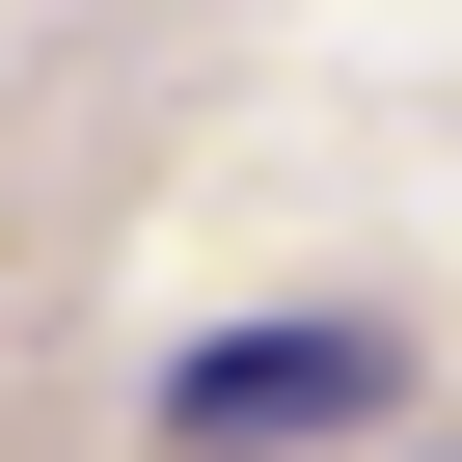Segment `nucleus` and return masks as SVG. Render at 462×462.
Returning <instances> with one entry per match:
<instances>
[{
  "label": "nucleus",
  "mask_w": 462,
  "mask_h": 462,
  "mask_svg": "<svg viewBox=\"0 0 462 462\" xmlns=\"http://www.w3.org/2000/svg\"><path fill=\"white\" fill-rule=\"evenodd\" d=\"M381 408H408V327H354V300L163 354V435H190V462H327V435H381Z\"/></svg>",
  "instance_id": "1"
}]
</instances>
